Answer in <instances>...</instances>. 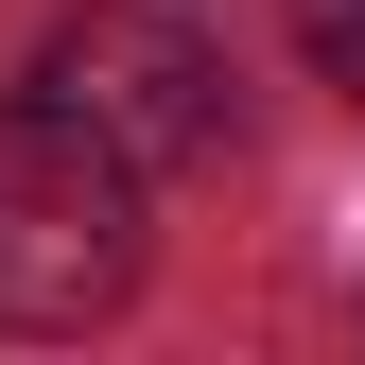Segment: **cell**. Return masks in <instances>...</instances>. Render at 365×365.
Returning a JSON list of instances; mask_svg holds the SVG:
<instances>
[{
	"mask_svg": "<svg viewBox=\"0 0 365 365\" xmlns=\"http://www.w3.org/2000/svg\"><path fill=\"white\" fill-rule=\"evenodd\" d=\"M35 105H70L122 174H192V157H226V70H209L174 18H140V0L70 18L53 53H35Z\"/></svg>",
	"mask_w": 365,
	"mask_h": 365,
	"instance_id": "2",
	"label": "cell"
},
{
	"mask_svg": "<svg viewBox=\"0 0 365 365\" xmlns=\"http://www.w3.org/2000/svg\"><path fill=\"white\" fill-rule=\"evenodd\" d=\"M296 53H313V70H331V87H348V105H365V0H296Z\"/></svg>",
	"mask_w": 365,
	"mask_h": 365,
	"instance_id": "3",
	"label": "cell"
},
{
	"mask_svg": "<svg viewBox=\"0 0 365 365\" xmlns=\"http://www.w3.org/2000/svg\"><path fill=\"white\" fill-rule=\"evenodd\" d=\"M140 261H157L140 174L70 105H0V331H105L140 296Z\"/></svg>",
	"mask_w": 365,
	"mask_h": 365,
	"instance_id": "1",
	"label": "cell"
}]
</instances>
